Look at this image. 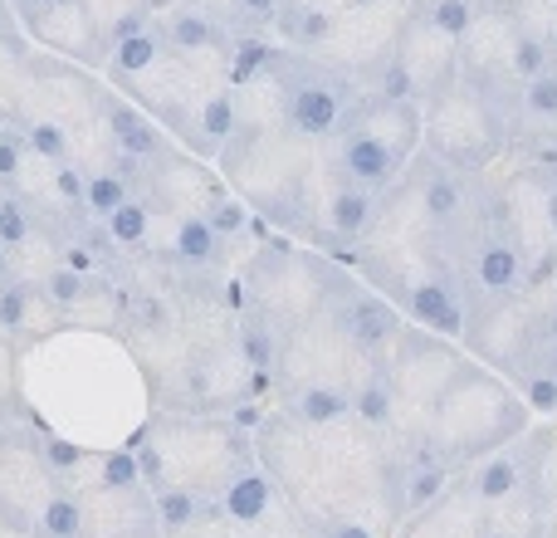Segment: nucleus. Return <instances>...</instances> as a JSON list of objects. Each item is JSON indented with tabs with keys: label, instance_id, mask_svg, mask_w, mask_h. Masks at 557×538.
I'll list each match as a JSON object with an SVG mask.
<instances>
[{
	"label": "nucleus",
	"instance_id": "f257e3e1",
	"mask_svg": "<svg viewBox=\"0 0 557 538\" xmlns=\"http://www.w3.org/2000/svg\"><path fill=\"white\" fill-rule=\"evenodd\" d=\"M278 69H284V98H278L284 133L294 143H333L347 123V108L362 98L352 88V78L323 64H304V59L288 64L284 54H278Z\"/></svg>",
	"mask_w": 557,
	"mask_h": 538
},
{
	"label": "nucleus",
	"instance_id": "f03ea898",
	"mask_svg": "<svg viewBox=\"0 0 557 538\" xmlns=\"http://www.w3.org/2000/svg\"><path fill=\"white\" fill-rule=\"evenodd\" d=\"M318 279H323V308L333 318V333L367 363H386L406 328L401 308L367 279H347L343 269H318Z\"/></svg>",
	"mask_w": 557,
	"mask_h": 538
},
{
	"label": "nucleus",
	"instance_id": "7ed1b4c3",
	"mask_svg": "<svg viewBox=\"0 0 557 538\" xmlns=\"http://www.w3.org/2000/svg\"><path fill=\"white\" fill-rule=\"evenodd\" d=\"M372 289H382L401 308L406 323L421 333H435L445 343H465L470 333V298H465V284L450 260H435V269H425L421 279H386Z\"/></svg>",
	"mask_w": 557,
	"mask_h": 538
},
{
	"label": "nucleus",
	"instance_id": "20e7f679",
	"mask_svg": "<svg viewBox=\"0 0 557 538\" xmlns=\"http://www.w3.org/2000/svg\"><path fill=\"white\" fill-rule=\"evenodd\" d=\"M211 500H215V514H221L225 524L255 529V524H264L274 514L278 485L250 451H240L231 465H221V475H215V485H211Z\"/></svg>",
	"mask_w": 557,
	"mask_h": 538
},
{
	"label": "nucleus",
	"instance_id": "39448f33",
	"mask_svg": "<svg viewBox=\"0 0 557 538\" xmlns=\"http://www.w3.org/2000/svg\"><path fill=\"white\" fill-rule=\"evenodd\" d=\"M382 201L386 196H367L347 182H327L323 211H313V231H308V241L323 245V250H333V255L357 250V245H367V235L376 231V221H382Z\"/></svg>",
	"mask_w": 557,
	"mask_h": 538
},
{
	"label": "nucleus",
	"instance_id": "423d86ee",
	"mask_svg": "<svg viewBox=\"0 0 557 538\" xmlns=\"http://www.w3.org/2000/svg\"><path fill=\"white\" fill-rule=\"evenodd\" d=\"M94 108L103 113V137L113 147V157H123L137 172L152 176V167L166 157V127L152 113H143L137 103L108 94V88H94Z\"/></svg>",
	"mask_w": 557,
	"mask_h": 538
},
{
	"label": "nucleus",
	"instance_id": "0eeeda50",
	"mask_svg": "<svg viewBox=\"0 0 557 538\" xmlns=\"http://www.w3.org/2000/svg\"><path fill=\"white\" fill-rule=\"evenodd\" d=\"M284 416L298 431H327L352 421V387L347 382H298L284 396Z\"/></svg>",
	"mask_w": 557,
	"mask_h": 538
},
{
	"label": "nucleus",
	"instance_id": "6e6552de",
	"mask_svg": "<svg viewBox=\"0 0 557 538\" xmlns=\"http://www.w3.org/2000/svg\"><path fill=\"white\" fill-rule=\"evenodd\" d=\"M352 387V421L367 426L372 436H392L396 412H401V392L392 382V367L386 363H367V372Z\"/></svg>",
	"mask_w": 557,
	"mask_h": 538
},
{
	"label": "nucleus",
	"instance_id": "1a4fd4ad",
	"mask_svg": "<svg viewBox=\"0 0 557 538\" xmlns=\"http://www.w3.org/2000/svg\"><path fill=\"white\" fill-rule=\"evenodd\" d=\"M166 260L182 269V274H215V269L225 265V241L206 225L201 211H182L172 225V250H166Z\"/></svg>",
	"mask_w": 557,
	"mask_h": 538
},
{
	"label": "nucleus",
	"instance_id": "9d476101",
	"mask_svg": "<svg viewBox=\"0 0 557 538\" xmlns=\"http://www.w3.org/2000/svg\"><path fill=\"white\" fill-rule=\"evenodd\" d=\"M152 514H157V529L172 538L196 534L201 524L221 519L211 490H201V485H162V490H152Z\"/></svg>",
	"mask_w": 557,
	"mask_h": 538
},
{
	"label": "nucleus",
	"instance_id": "9b49d317",
	"mask_svg": "<svg viewBox=\"0 0 557 538\" xmlns=\"http://www.w3.org/2000/svg\"><path fill=\"white\" fill-rule=\"evenodd\" d=\"M240 123H245V113H240V103H235V88H221V94H211L191 113V143L186 147H191L196 157H221L225 143L240 133Z\"/></svg>",
	"mask_w": 557,
	"mask_h": 538
},
{
	"label": "nucleus",
	"instance_id": "f8f14e48",
	"mask_svg": "<svg viewBox=\"0 0 557 538\" xmlns=\"http://www.w3.org/2000/svg\"><path fill=\"white\" fill-rule=\"evenodd\" d=\"M157 29H162V45H172L176 54H206V49L225 45L221 20L201 5H176L172 15H166V25H157Z\"/></svg>",
	"mask_w": 557,
	"mask_h": 538
},
{
	"label": "nucleus",
	"instance_id": "ddd939ff",
	"mask_svg": "<svg viewBox=\"0 0 557 538\" xmlns=\"http://www.w3.org/2000/svg\"><path fill=\"white\" fill-rule=\"evenodd\" d=\"M29 538H94L84 500L74 490H64V485H54L45 494V504H39L35 524H29Z\"/></svg>",
	"mask_w": 557,
	"mask_h": 538
},
{
	"label": "nucleus",
	"instance_id": "4468645a",
	"mask_svg": "<svg viewBox=\"0 0 557 538\" xmlns=\"http://www.w3.org/2000/svg\"><path fill=\"white\" fill-rule=\"evenodd\" d=\"M35 284H39V308H54V314H74L78 304H88L98 294V274H88V269H78L69 260L49 265Z\"/></svg>",
	"mask_w": 557,
	"mask_h": 538
},
{
	"label": "nucleus",
	"instance_id": "2eb2a0df",
	"mask_svg": "<svg viewBox=\"0 0 557 538\" xmlns=\"http://www.w3.org/2000/svg\"><path fill=\"white\" fill-rule=\"evenodd\" d=\"M235 347H240V363L250 372H274L278 367V333H274V318L260 314V304H250L235 323Z\"/></svg>",
	"mask_w": 557,
	"mask_h": 538
},
{
	"label": "nucleus",
	"instance_id": "dca6fc26",
	"mask_svg": "<svg viewBox=\"0 0 557 538\" xmlns=\"http://www.w3.org/2000/svg\"><path fill=\"white\" fill-rule=\"evenodd\" d=\"M152 216L157 211H152V201H147V196H127V201L103 221V231H108V241H113L123 255H143L147 241H152Z\"/></svg>",
	"mask_w": 557,
	"mask_h": 538
},
{
	"label": "nucleus",
	"instance_id": "f3484780",
	"mask_svg": "<svg viewBox=\"0 0 557 538\" xmlns=\"http://www.w3.org/2000/svg\"><path fill=\"white\" fill-rule=\"evenodd\" d=\"M557 64V54H553V39H548V29H513L509 35V69L504 74L513 78V84H529V78H539V74H548V69Z\"/></svg>",
	"mask_w": 557,
	"mask_h": 538
},
{
	"label": "nucleus",
	"instance_id": "a211bd4d",
	"mask_svg": "<svg viewBox=\"0 0 557 538\" xmlns=\"http://www.w3.org/2000/svg\"><path fill=\"white\" fill-rule=\"evenodd\" d=\"M45 231V216L35 211V201H29L25 192H0V245H5L10 255H20L35 235Z\"/></svg>",
	"mask_w": 557,
	"mask_h": 538
},
{
	"label": "nucleus",
	"instance_id": "6ab92c4d",
	"mask_svg": "<svg viewBox=\"0 0 557 538\" xmlns=\"http://www.w3.org/2000/svg\"><path fill=\"white\" fill-rule=\"evenodd\" d=\"M162 29L152 25V20H147L143 29H133V35H123L117 39L113 49H108V64H113V74H147V69L157 64V59H162Z\"/></svg>",
	"mask_w": 557,
	"mask_h": 538
},
{
	"label": "nucleus",
	"instance_id": "aec40b11",
	"mask_svg": "<svg viewBox=\"0 0 557 538\" xmlns=\"http://www.w3.org/2000/svg\"><path fill=\"white\" fill-rule=\"evenodd\" d=\"M39 308V284L35 274H25V269H15V274L0 284V333L20 338L29 328V314Z\"/></svg>",
	"mask_w": 557,
	"mask_h": 538
},
{
	"label": "nucleus",
	"instance_id": "412c9836",
	"mask_svg": "<svg viewBox=\"0 0 557 538\" xmlns=\"http://www.w3.org/2000/svg\"><path fill=\"white\" fill-rule=\"evenodd\" d=\"M278 25H284V39L294 49H318L323 39H333V15L318 5H278Z\"/></svg>",
	"mask_w": 557,
	"mask_h": 538
},
{
	"label": "nucleus",
	"instance_id": "4be33fe9",
	"mask_svg": "<svg viewBox=\"0 0 557 538\" xmlns=\"http://www.w3.org/2000/svg\"><path fill=\"white\" fill-rule=\"evenodd\" d=\"M20 133H25V147L39 157V162L59 167L74 157V147H69V133L59 127V118H35V113H15Z\"/></svg>",
	"mask_w": 557,
	"mask_h": 538
},
{
	"label": "nucleus",
	"instance_id": "5701e85b",
	"mask_svg": "<svg viewBox=\"0 0 557 538\" xmlns=\"http://www.w3.org/2000/svg\"><path fill=\"white\" fill-rule=\"evenodd\" d=\"M98 490H103V494H133V490H143V470H137L133 445H123V451H108L103 461H98Z\"/></svg>",
	"mask_w": 557,
	"mask_h": 538
},
{
	"label": "nucleus",
	"instance_id": "b1692460",
	"mask_svg": "<svg viewBox=\"0 0 557 538\" xmlns=\"http://www.w3.org/2000/svg\"><path fill=\"white\" fill-rule=\"evenodd\" d=\"M84 186H88V172L74 162V157L54 167V182H49V192L59 196V211H69V221H74V225L88 221V216H84Z\"/></svg>",
	"mask_w": 557,
	"mask_h": 538
},
{
	"label": "nucleus",
	"instance_id": "393cba45",
	"mask_svg": "<svg viewBox=\"0 0 557 538\" xmlns=\"http://www.w3.org/2000/svg\"><path fill=\"white\" fill-rule=\"evenodd\" d=\"M425 20H431V35L460 45V39L474 29V5H470V0H431Z\"/></svg>",
	"mask_w": 557,
	"mask_h": 538
},
{
	"label": "nucleus",
	"instance_id": "a878e982",
	"mask_svg": "<svg viewBox=\"0 0 557 538\" xmlns=\"http://www.w3.org/2000/svg\"><path fill=\"white\" fill-rule=\"evenodd\" d=\"M25 133H20L15 113H0V192L20 186V162H25Z\"/></svg>",
	"mask_w": 557,
	"mask_h": 538
},
{
	"label": "nucleus",
	"instance_id": "bb28decb",
	"mask_svg": "<svg viewBox=\"0 0 557 538\" xmlns=\"http://www.w3.org/2000/svg\"><path fill=\"white\" fill-rule=\"evenodd\" d=\"M39 461H45V470L54 475V480H69V475L88 461V451L74 441H64V436H54V431H39Z\"/></svg>",
	"mask_w": 557,
	"mask_h": 538
},
{
	"label": "nucleus",
	"instance_id": "cd10ccee",
	"mask_svg": "<svg viewBox=\"0 0 557 538\" xmlns=\"http://www.w3.org/2000/svg\"><path fill=\"white\" fill-rule=\"evenodd\" d=\"M304 529H308V538H376L357 519H304Z\"/></svg>",
	"mask_w": 557,
	"mask_h": 538
},
{
	"label": "nucleus",
	"instance_id": "c85d7f7f",
	"mask_svg": "<svg viewBox=\"0 0 557 538\" xmlns=\"http://www.w3.org/2000/svg\"><path fill=\"white\" fill-rule=\"evenodd\" d=\"M278 5H284V0H235V10H240V15H245V20H250V25H255V29L274 25Z\"/></svg>",
	"mask_w": 557,
	"mask_h": 538
},
{
	"label": "nucleus",
	"instance_id": "c756f323",
	"mask_svg": "<svg viewBox=\"0 0 557 538\" xmlns=\"http://www.w3.org/2000/svg\"><path fill=\"white\" fill-rule=\"evenodd\" d=\"M10 274H15V255H10V250H5V245H0V284H5V279H10Z\"/></svg>",
	"mask_w": 557,
	"mask_h": 538
},
{
	"label": "nucleus",
	"instance_id": "7c9ffc66",
	"mask_svg": "<svg viewBox=\"0 0 557 538\" xmlns=\"http://www.w3.org/2000/svg\"><path fill=\"white\" fill-rule=\"evenodd\" d=\"M25 5H29V10H35V15H39V10H59V5H74V0H25Z\"/></svg>",
	"mask_w": 557,
	"mask_h": 538
},
{
	"label": "nucleus",
	"instance_id": "2f4dec72",
	"mask_svg": "<svg viewBox=\"0 0 557 538\" xmlns=\"http://www.w3.org/2000/svg\"><path fill=\"white\" fill-rule=\"evenodd\" d=\"M0 45H15V39H10V15H5V5H0Z\"/></svg>",
	"mask_w": 557,
	"mask_h": 538
},
{
	"label": "nucleus",
	"instance_id": "473e14b6",
	"mask_svg": "<svg viewBox=\"0 0 557 538\" xmlns=\"http://www.w3.org/2000/svg\"><path fill=\"white\" fill-rule=\"evenodd\" d=\"M347 5H357V10H362V5H376V0H347Z\"/></svg>",
	"mask_w": 557,
	"mask_h": 538
},
{
	"label": "nucleus",
	"instance_id": "72a5a7b5",
	"mask_svg": "<svg viewBox=\"0 0 557 538\" xmlns=\"http://www.w3.org/2000/svg\"><path fill=\"white\" fill-rule=\"evenodd\" d=\"M548 39H553V54H557V25H553V29H548Z\"/></svg>",
	"mask_w": 557,
	"mask_h": 538
}]
</instances>
